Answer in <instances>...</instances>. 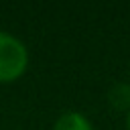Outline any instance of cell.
<instances>
[{"label": "cell", "instance_id": "obj_1", "mask_svg": "<svg viewBox=\"0 0 130 130\" xmlns=\"http://www.w3.org/2000/svg\"><path fill=\"white\" fill-rule=\"evenodd\" d=\"M28 65L26 47L12 35L0 32V83L18 79Z\"/></svg>", "mask_w": 130, "mask_h": 130}, {"label": "cell", "instance_id": "obj_3", "mask_svg": "<svg viewBox=\"0 0 130 130\" xmlns=\"http://www.w3.org/2000/svg\"><path fill=\"white\" fill-rule=\"evenodd\" d=\"M108 100H110V104H112L116 110H126V108L130 106V87H128L126 83L114 85V87L110 89V93H108Z\"/></svg>", "mask_w": 130, "mask_h": 130}, {"label": "cell", "instance_id": "obj_4", "mask_svg": "<svg viewBox=\"0 0 130 130\" xmlns=\"http://www.w3.org/2000/svg\"><path fill=\"white\" fill-rule=\"evenodd\" d=\"M126 126H128V130H130V110H128V118H126Z\"/></svg>", "mask_w": 130, "mask_h": 130}, {"label": "cell", "instance_id": "obj_2", "mask_svg": "<svg viewBox=\"0 0 130 130\" xmlns=\"http://www.w3.org/2000/svg\"><path fill=\"white\" fill-rule=\"evenodd\" d=\"M53 130H91L89 120L79 112H65L53 126Z\"/></svg>", "mask_w": 130, "mask_h": 130}]
</instances>
